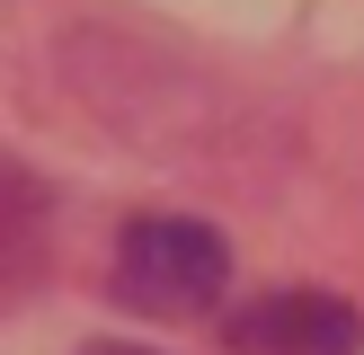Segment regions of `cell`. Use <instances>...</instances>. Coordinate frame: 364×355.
Here are the masks:
<instances>
[{
    "label": "cell",
    "mask_w": 364,
    "mask_h": 355,
    "mask_svg": "<svg viewBox=\"0 0 364 355\" xmlns=\"http://www.w3.org/2000/svg\"><path fill=\"white\" fill-rule=\"evenodd\" d=\"M107 293L142 320H205L231 293V240L213 222H196V213H142L116 240Z\"/></svg>",
    "instance_id": "cell-1"
},
{
    "label": "cell",
    "mask_w": 364,
    "mask_h": 355,
    "mask_svg": "<svg viewBox=\"0 0 364 355\" xmlns=\"http://www.w3.org/2000/svg\"><path fill=\"white\" fill-rule=\"evenodd\" d=\"M89 355H151V346H89Z\"/></svg>",
    "instance_id": "cell-4"
},
{
    "label": "cell",
    "mask_w": 364,
    "mask_h": 355,
    "mask_svg": "<svg viewBox=\"0 0 364 355\" xmlns=\"http://www.w3.org/2000/svg\"><path fill=\"white\" fill-rule=\"evenodd\" d=\"M231 355H364V320L355 302L311 293V284H284V293H258L231 311Z\"/></svg>",
    "instance_id": "cell-2"
},
{
    "label": "cell",
    "mask_w": 364,
    "mask_h": 355,
    "mask_svg": "<svg viewBox=\"0 0 364 355\" xmlns=\"http://www.w3.org/2000/svg\"><path fill=\"white\" fill-rule=\"evenodd\" d=\"M36 258H45V187L0 160V293L36 275Z\"/></svg>",
    "instance_id": "cell-3"
}]
</instances>
